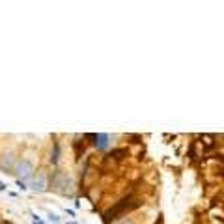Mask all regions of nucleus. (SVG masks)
Here are the masks:
<instances>
[{
    "instance_id": "nucleus-1",
    "label": "nucleus",
    "mask_w": 224,
    "mask_h": 224,
    "mask_svg": "<svg viewBox=\"0 0 224 224\" xmlns=\"http://www.w3.org/2000/svg\"><path fill=\"white\" fill-rule=\"evenodd\" d=\"M50 189L56 191V192H62V194H71L73 192V181L67 174L64 172H56V174L50 177Z\"/></svg>"
},
{
    "instance_id": "nucleus-9",
    "label": "nucleus",
    "mask_w": 224,
    "mask_h": 224,
    "mask_svg": "<svg viewBox=\"0 0 224 224\" xmlns=\"http://www.w3.org/2000/svg\"><path fill=\"white\" fill-rule=\"evenodd\" d=\"M4 189H6V185H4V183L0 181V191H4Z\"/></svg>"
},
{
    "instance_id": "nucleus-5",
    "label": "nucleus",
    "mask_w": 224,
    "mask_h": 224,
    "mask_svg": "<svg viewBox=\"0 0 224 224\" xmlns=\"http://www.w3.org/2000/svg\"><path fill=\"white\" fill-rule=\"evenodd\" d=\"M13 166V153H8V155H4V159H2V168H11ZM15 168V166H13Z\"/></svg>"
},
{
    "instance_id": "nucleus-2",
    "label": "nucleus",
    "mask_w": 224,
    "mask_h": 224,
    "mask_svg": "<svg viewBox=\"0 0 224 224\" xmlns=\"http://www.w3.org/2000/svg\"><path fill=\"white\" fill-rule=\"evenodd\" d=\"M13 172L19 176V179L23 177V181H24V179H30V177H32V162H30L28 159H21V161H17V162H15Z\"/></svg>"
},
{
    "instance_id": "nucleus-3",
    "label": "nucleus",
    "mask_w": 224,
    "mask_h": 224,
    "mask_svg": "<svg viewBox=\"0 0 224 224\" xmlns=\"http://www.w3.org/2000/svg\"><path fill=\"white\" fill-rule=\"evenodd\" d=\"M91 138L95 140L94 144H95L97 150H108V146H110V136L108 135L99 133V135H91Z\"/></svg>"
},
{
    "instance_id": "nucleus-4",
    "label": "nucleus",
    "mask_w": 224,
    "mask_h": 224,
    "mask_svg": "<svg viewBox=\"0 0 224 224\" xmlns=\"http://www.w3.org/2000/svg\"><path fill=\"white\" fill-rule=\"evenodd\" d=\"M30 189L32 191H45V176L39 174V177H35V179L30 183Z\"/></svg>"
},
{
    "instance_id": "nucleus-6",
    "label": "nucleus",
    "mask_w": 224,
    "mask_h": 224,
    "mask_svg": "<svg viewBox=\"0 0 224 224\" xmlns=\"http://www.w3.org/2000/svg\"><path fill=\"white\" fill-rule=\"evenodd\" d=\"M49 220L54 222V224H60V217L56 215V213H49Z\"/></svg>"
},
{
    "instance_id": "nucleus-7",
    "label": "nucleus",
    "mask_w": 224,
    "mask_h": 224,
    "mask_svg": "<svg viewBox=\"0 0 224 224\" xmlns=\"http://www.w3.org/2000/svg\"><path fill=\"white\" fill-rule=\"evenodd\" d=\"M32 220H34V224H45L41 218H39L38 215H35V213H32Z\"/></svg>"
},
{
    "instance_id": "nucleus-8",
    "label": "nucleus",
    "mask_w": 224,
    "mask_h": 224,
    "mask_svg": "<svg viewBox=\"0 0 224 224\" xmlns=\"http://www.w3.org/2000/svg\"><path fill=\"white\" fill-rule=\"evenodd\" d=\"M17 185H19V189H21V191H26V189H28V187H26V183H24V181H21V179L17 181Z\"/></svg>"
}]
</instances>
